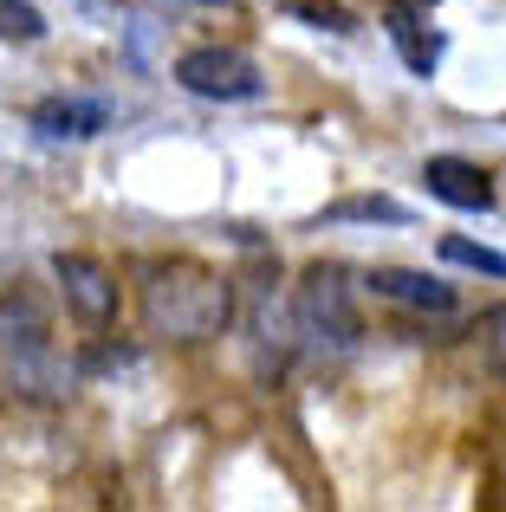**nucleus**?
<instances>
[{
    "label": "nucleus",
    "instance_id": "14",
    "mask_svg": "<svg viewBox=\"0 0 506 512\" xmlns=\"http://www.w3.org/2000/svg\"><path fill=\"white\" fill-rule=\"evenodd\" d=\"M292 20H312V26H325V33H351L357 13L338 7V0H292Z\"/></svg>",
    "mask_w": 506,
    "mask_h": 512
},
{
    "label": "nucleus",
    "instance_id": "1",
    "mask_svg": "<svg viewBox=\"0 0 506 512\" xmlns=\"http://www.w3.org/2000/svg\"><path fill=\"white\" fill-rule=\"evenodd\" d=\"M143 325H150V338H176V344L215 338L228 325V279H215L195 260L150 266V279H143Z\"/></svg>",
    "mask_w": 506,
    "mask_h": 512
},
{
    "label": "nucleus",
    "instance_id": "10",
    "mask_svg": "<svg viewBox=\"0 0 506 512\" xmlns=\"http://www.w3.org/2000/svg\"><path fill=\"white\" fill-rule=\"evenodd\" d=\"M442 260L448 266H468V273H487V279H506V253L481 247V240H461V234L442 240Z\"/></svg>",
    "mask_w": 506,
    "mask_h": 512
},
{
    "label": "nucleus",
    "instance_id": "7",
    "mask_svg": "<svg viewBox=\"0 0 506 512\" xmlns=\"http://www.w3.org/2000/svg\"><path fill=\"white\" fill-rule=\"evenodd\" d=\"M104 124H111V104L104 98H46V104H33V130L46 143H91Z\"/></svg>",
    "mask_w": 506,
    "mask_h": 512
},
{
    "label": "nucleus",
    "instance_id": "6",
    "mask_svg": "<svg viewBox=\"0 0 506 512\" xmlns=\"http://www.w3.org/2000/svg\"><path fill=\"white\" fill-rule=\"evenodd\" d=\"M422 182H429L435 201H448V208H461V214L494 208V182H487V169L468 163V156H429V163H422Z\"/></svg>",
    "mask_w": 506,
    "mask_h": 512
},
{
    "label": "nucleus",
    "instance_id": "9",
    "mask_svg": "<svg viewBox=\"0 0 506 512\" xmlns=\"http://www.w3.org/2000/svg\"><path fill=\"white\" fill-rule=\"evenodd\" d=\"M390 39H396V52H403L409 72H416V78H435V65H442L448 39L435 33L422 13H409V0H396V7H390Z\"/></svg>",
    "mask_w": 506,
    "mask_h": 512
},
{
    "label": "nucleus",
    "instance_id": "15",
    "mask_svg": "<svg viewBox=\"0 0 506 512\" xmlns=\"http://www.w3.org/2000/svg\"><path fill=\"white\" fill-rule=\"evenodd\" d=\"M202 7H234V0H202Z\"/></svg>",
    "mask_w": 506,
    "mask_h": 512
},
{
    "label": "nucleus",
    "instance_id": "2",
    "mask_svg": "<svg viewBox=\"0 0 506 512\" xmlns=\"http://www.w3.org/2000/svg\"><path fill=\"white\" fill-rule=\"evenodd\" d=\"M176 85L195 91V98H215V104H241V98H260L266 78L241 46H195L176 59Z\"/></svg>",
    "mask_w": 506,
    "mask_h": 512
},
{
    "label": "nucleus",
    "instance_id": "8",
    "mask_svg": "<svg viewBox=\"0 0 506 512\" xmlns=\"http://www.w3.org/2000/svg\"><path fill=\"white\" fill-rule=\"evenodd\" d=\"M370 292L377 299H390V305H409V312H455V286L448 279H435V273H409V266H377L370 273Z\"/></svg>",
    "mask_w": 506,
    "mask_h": 512
},
{
    "label": "nucleus",
    "instance_id": "3",
    "mask_svg": "<svg viewBox=\"0 0 506 512\" xmlns=\"http://www.w3.org/2000/svg\"><path fill=\"white\" fill-rule=\"evenodd\" d=\"M52 325H46V305L26 299V292H0V357H7L13 383L39 389L46 383V344Z\"/></svg>",
    "mask_w": 506,
    "mask_h": 512
},
{
    "label": "nucleus",
    "instance_id": "11",
    "mask_svg": "<svg viewBox=\"0 0 506 512\" xmlns=\"http://www.w3.org/2000/svg\"><path fill=\"white\" fill-rule=\"evenodd\" d=\"M325 221H390V227H403L409 208H403V201H390V195H357V201L325 208Z\"/></svg>",
    "mask_w": 506,
    "mask_h": 512
},
{
    "label": "nucleus",
    "instance_id": "4",
    "mask_svg": "<svg viewBox=\"0 0 506 512\" xmlns=\"http://www.w3.org/2000/svg\"><path fill=\"white\" fill-rule=\"evenodd\" d=\"M299 338L305 344H338V350L357 338L344 266H312V273H305V286H299Z\"/></svg>",
    "mask_w": 506,
    "mask_h": 512
},
{
    "label": "nucleus",
    "instance_id": "12",
    "mask_svg": "<svg viewBox=\"0 0 506 512\" xmlns=\"http://www.w3.org/2000/svg\"><path fill=\"white\" fill-rule=\"evenodd\" d=\"M0 39H20V46L46 39V13L33 0H0Z\"/></svg>",
    "mask_w": 506,
    "mask_h": 512
},
{
    "label": "nucleus",
    "instance_id": "5",
    "mask_svg": "<svg viewBox=\"0 0 506 512\" xmlns=\"http://www.w3.org/2000/svg\"><path fill=\"white\" fill-rule=\"evenodd\" d=\"M52 273H59V286H65V305H72L85 325H111L117 318V279H111L104 260H91V253H59Z\"/></svg>",
    "mask_w": 506,
    "mask_h": 512
},
{
    "label": "nucleus",
    "instance_id": "13",
    "mask_svg": "<svg viewBox=\"0 0 506 512\" xmlns=\"http://www.w3.org/2000/svg\"><path fill=\"white\" fill-rule=\"evenodd\" d=\"M474 344H481V357L494 363V370H506V305H487V312H481Z\"/></svg>",
    "mask_w": 506,
    "mask_h": 512
}]
</instances>
